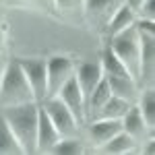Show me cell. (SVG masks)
Wrapping results in <instances>:
<instances>
[{
  "label": "cell",
  "mask_w": 155,
  "mask_h": 155,
  "mask_svg": "<svg viewBox=\"0 0 155 155\" xmlns=\"http://www.w3.org/2000/svg\"><path fill=\"white\" fill-rule=\"evenodd\" d=\"M39 106L44 107V112L48 114V118L52 120L54 128L60 132V137H72L77 134L79 122L72 116V112L62 104V99L58 95H48L46 99L39 101Z\"/></svg>",
  "instance_id": "obj_5"
},
{
  "label": "cell",
  "mask_w": 155,
  "mask_h": 155,
  "mask_svg": "<svg viewBox=\"0 0 155 155\" xmlns=\"http://www.w3.org/2000/svg\"><path fill=\"white\" fill-rule=\"evenodd\" d=\"M155 141L153 139H149V141H147V147H145L143 149V153H147V155H153V151H155Z\"/></svg>",
  "instance_id": "obj_26"
},
{
  "label": "cell",
  "mask_w": 155,
  "mask_h": 155,
  "mask_svg": "<svg viewBox=\"0 0 155 155\" xmlns=\"http://www.w3.org/2000/svg\"><path fill=\"white\" fill-rule=\"evenodd\" d=\"M52 6L66 17H72L77 12L83 15V0H52Z\"/></svg>",
  "instance_id": "obj_23"
},
{
  "label": "cell",
  "mask_w": 155,
  "mask_h": 155,
  "mask_svg": "<svg viewBox=\"0 0 155 155\" xmlns=\"http://www.w3.org/2000/svg\"><path fill=\"white\" fill-rule=\"evenodd\" d=\"M83 151V147H81V141L72 134V137H60L58 143L52 147V151L50 153H60V155H77Z\"/></svg>",
  "instance_id": "obj_22"
},
{
  "label": "cell",
  "mask_w": 155,
  "mask_h": 155,
  "mask_svg": "<svg viewBox=\"0 0 155 155\" xmlns=\"http://www.w3.org/2000/svg\"><path fill=\"white\" fill-rule=\"evenodd\" d=\"M56 95H58L60 99H62V104L72 112V116L77 118L79 126L85 124V97H83V93H81V87H79V83H77L74 74L60 87V91L56 93Z\"/></svg>",
  "instance_id": "obj_9"
},
{
  "label": "cell",
  "mask_w": 155,
  "mask_h": 155,
  "mask_svg": "<svg viewBox=\"0 0 155 155\" xmlns=\"http://www.w3.org/2000/svg\"><path fill=\"white\" fill-rule=\"evenodd\" d=\"M132 104L130 101H126V99H122L118 95H110L104 106L99 107V112L95 114V118H112V120H122V116L128 112V107ZM93 118V120H95Z\"/></svg>",
  "instance_id": "obj_18"
},
{
  "label": "cell",
  "mask_w": 155,
  "mask_h": 155,
  "mask_svg": "<svg viewBox=\"0 0 155 155\" xmlns=\"http://www.w3.org/2000/svg\"><path fill=\"white\" fill-rule=\"evenodd\" d=\"M8 2H19V0H8Z\"/></svg>",
  "instance_id": "obj_29"
},
{
  "label": "cell",
  "mask_w": 155,
  "mask_h": 155,
  "mask_svg": "<svg viewBox=\"0 0 155 155\" xmlns=\"http://www.w3.org/2000/svg\"><path fill=\"white\" fill-rule=\"evenodd\" d=\"M137 106H139V110H141V116H143L147 128L153 132L155 130V93H153L151 87L139 93Z\"/></svg>",
  "instance_id": "obj_21"
},
{
  "label": "cell",
  "mask_w": 155,
  "mask_h": 155,
  "mask_svg": "<svg viewBox=\"0 0 155 155\" xmlns=\"http://www.w3.org/2000/svg\"><path fill=\"white\" fill-rule=\"evenodd\" d=\"M134 29L139 33V44H141V72L137 83L151 85L155 74V21L137 17Z\"/></svg>",
  "instance_id": "obj_4"
},
{
  "label": "cell",
  "mask_w": 155,
  "mask_h": 155,
  "mask_svg": "<svg viewBox=\"0 0 155 155\" xmlns=\"http://www.w3.org/2000/svg\"><path fill=\"white\" fill-rule=\"evenodd\" d=\"M122 130L126 132L128 137H130L134 143H143L147 137H151L153 132L147 128V124H145L143 116H141V110H139V106L137 104H132L130 107H128V112L122 116Z\"/></svg>",
  "instance_id": "obj_12"
},
{
  "label": "cell",
  "mask_w": 155,
  "mask_h": 155,
  "mask_svg": "<svg viewBox=\"0 0 155 155\" xmlns=\"http://www.w3.org/2000/svg\"><path fill=\"white\" fill-rule=\"evenodd\" d=\"M124 2H126V4H128L134 12L139 11V8H141V4H143V0H124Z\"/></svg>",
  "instance_id": "obj_25"
},
{
  "label": "cell",
  "mask_w": 155,
  "mask_h": 155,
  "mask_svg": "<svg viewBox=\"0 0 155 155\" xmlns=\"http://www.w3.org/2000/svg\"><path fill=\"white\" fill-rule=\"evenodd\" d=\"M4 50V29L0 27V52Z\"/></svg>",
  "instance_id": "obj_28"
},
{
  "label": "cell",
  "mask_w": 155,
  "mask_h": 155,
  "mask_svg": "<svg viewBox=\"0 0 155 155\" xmlns=\"http://www.w3.org/2000/svg\"><path fill=\"white\" fill-rule=\"evenodd\" d=\"M107 85H110V91L112 95H118L126 101L134 104L139 99V83L132 79V77H106Z\"/></svg>",
  "instance_id": "obj_14"
},
{
  "label": "cell",
  "mask_w": 155,
  "mask_h": 155,
  "mask_svg": "<svg viewBox=\"0 0 155 155\" xmlns=\"http://www.w3.org/2000/svg\"><path fill=\"white\" fill-rule=\"evenodd\" d=\"M37 101L17 104V106H4L0 107V114L4 116L6 124L11 126L12 134L21 145L23 153L33 155L35 153V134H37Z\"/></svg>",
  "instance_id": "obj_1"
},
{
  "label": "cell",
  "mask_w": 155,
  "mask_h": 155,
  "mask_svg": "<svg viewBox=\"0 0 155 155\" xmlns=\"http://www.w3.org/2000/svg\"><path fill=\"white\" fill-rule=\"evenodd\" d=\"M122 130V122L112 118H95L89 120V139L95 147H101L107 143L114 134H118Z\"/></svg>",
  "instance_id": "obj_13"
},
{
  "label": "cell",
  "mask_w": 155,
  "mask_h": 155,
  "mask_svg": "<svg viewBox=\"0 0 155 155\" xmlns=\"http://www.w3.org/2000/svg\"><path fill=\"white\" fill-rule=\"evenodd\" d=\"M134 19H137V12L132 11L126 2H124V4H120L118 8H116V12L112 15V19L107 21V27H106L107 39H110L112 35H116V33H120L122 29L130 27V25L134 23Z\"/></svg>",
  "instance_id": "obj_16"
},
{
  "label": "cell",
  "mask_w": 155,
  "mask_h": 155,
  "mask_svg": "<svg viewBox=\"0 0 155 155\" xmlns=\"http://www.w3.org/2000/svg\"><path fill=\"white\" fill-rule=\"evenodd\" d=\"M50 4H52V0H50Z\"/></svg>",
  "instance_id": "obj_30"
},
{
  "label": "cell",
  "mask_w": 155,
  "mask_h": 155,
  "mask_svg": "<svg viewBox=\"0 0 155 155\" xmlns=\"http://www.w3.org/2000/svg\"><path fill=\"white\" fill-rule=\"evenodd\" d=\"M74 74V62L64 54H56L46 60V81H48V95H56L60 87Z\"/></svg>",
  "instance_id": "obj_6"
},
{
  "label": "cell",
  "mask_w": 155,
  "mask_h": 155,
  "mask_svg": "<svg viewBox=\"0 0 155 155\" xmlns=\"http://www.w3.org/2000/svg\"><path fill=\"white\" fill-rule=\"evenodd\" d=\"M120 4H124V0H83V15L91 27L106 31L107 21Z\"/></svg>",
  "instance_id": "obj_8"
},
{
  "label": "cell",
  "mask_w": 155,
  "mask_h": 155,
  "mask_svg": "<svg viewBox=\"0 0 155 155\" xmlns=\"http://www.w3.org/2000/svg\"><path fill=\"white\" fill-rule=\"evenodd\" d=\"M27 101H35V97L19 60L12 58L0 74V107L27 104Z\"/></svg>",
  "instance_id": "obj_2"
},
{
  "label": "cell",
  "mask_w": 155,
  "mask_h": 155,
  "mask_svg": "<svg viewBox=\"0 0 155 155\" xmlns=\"http://www.w3.org/2000/svg\"><path fill=\"white\" fill-rule=\"evenodd\" d=\"M134 147H137V143H134L124 130H120L118 134H114L107 143L101 145L99 151H101V153H110V155H124V153H130Z\"/></svg>",
  "instance_id": "obj_19"
},
{
  "label": "cell",
  "mask_w": 155,
  "mask_h": 155,
  "mask_svg": "<svg viewBox=\"0 0 155 155\" xmlns=\"http://www.w3.org/2000/svg\"><path fill=\"white\" fill-rule=\"evenodd\" d=\"M137 17H141V19H151V21H155V0H143L141 8L137 11Z\"/></svg>",
  "instance_id": "obj_24"
},
{
  "label": "cell",
  "mask_w": 155,
  "mask_h": 155,
  "mask_svg": "<svg viewBox=\"0 0 155 155\" xmlns=\"http://www.w3.org/2000/svg\"><path fill=\"white\" fill-rule=\"evenodd\" d=\"M101 77H104V72H101V66H99L97 60H85L79 66H74V79H77L79 87H81L85 104H87V99L91 95V91H93L97 87V83L101 81Z\"/></svg>",
  "instance_id": "obj_10"
},
{
  "label": "cell",
  "mask_w": 155,
  "mask_h": 155,
  "mask_svg": "<svg viewBox=\"0 0 155 155\" xmlns=\"http://www.w3.org/2000/svg\"><path fill=\"white\" fill-rule=\"evenodd\" d=\"M0 155H23V149L12 134L11 126L6 124L4 116L0 114Z\"/></svg>",
  "instance_id": "obj_20"
},
{
  "label": "cell",
  "mask_w": 155,
  "mask_h": 155,
  "mask_svg": "<svg viewBox=\"0 0 155 155\" xmlns=\"http://www.w3.org/2000/svg\"><path fill=\"white\" fill-rule=\"evenodd\" d=\"M110 95H112V91H110L107 79H106V77H101V81H99L97 87L91 91V95H89L87 104H85V120H93V118H95V114L99 112V107L110 99Z\"/></svg>",
  "instance_id": "obj_15"
},
{
  "label": "cell",
  "mask_w": 155,
  "mask_h": 155,
  "mask_svg": "<svg viewBox=\"0 0 155 155\" xmlns=\"http://www.w3.org/2000/svg\"><path fill=\"white\" fill-rule=\"evenodd\" d=\"M99 66H101L104 77H130L128 71H126V66L118 60V56L112 52L110 46L104 48V52H101V56H99Z\"/></svg>",
  "instance_id": "obj_17"
},
{
  "label": "cell",
  "mask_w": 155,
  "mask_h": 155,
  "mask_svg": "<svg viewBox=\"0 0 155 155\" xmlns=\"http://www.w3.org/2000/svg\"><path fill=\"white\" fill-rule=\"evenodd\" d=\"M25 2H31V4H39V6H44V4H50V0H25ZM52 6V4H50Z\"/></svg>",
  "instance_id": "obj_27"
},
{
  "label": "cell",
  "mask_w": 155,
  "mask_h": 155,
  "mask_svg": "<svg viewBox=\"0 0 155 155\" xmlns=\"http://www.w3.org/2000/svg\"><path fill=\"white\" fill-rule=\"evenodd\" d=\"M25 77L29 81V87L33 91V97L39 104L48 97V81H46V60L44 58H17Z\"/></svg>",
  "instance_id": "obj_7"
},
{
  "label": "cell",
  "mask_w": 155,
  "mask_h": 155,
  "mask_svg": "<svg viewBox=\"0 0 155 155\" xmlns=\"http://www.w3.org/2000/svg\"><path fill=\"white\" fill-rule=\"evenodd\" d=\"M60 132L54 128L52 120L44 112V107L39 106L37 110V134H35V153H50L52 147L58 143Z\"/></svg>",
  "instance_id": "obj_11"
},
{
  "label": "cell",
  "mask_w": 155,
  "mask_h": 155,
  "mask_svg": "<svg viewBox=\"0 0 155 155\" xmlns=\"http://www.w3.org/2000/svg\"><path fill=\"white\" fill-rule=\"evenodd\" d=\"M112 52L118 56V60L126 66V71L134 81H139V72H141V44H139V33L134 29V23L126 29H122L120 33L110 37L107 44Z\"/></svg>",
  "instance_id": "obj_3"
}]
</instances>
